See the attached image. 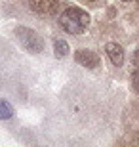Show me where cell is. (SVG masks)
Listing matches in <instances>:
<instances>
[{"instance_id":"8fae6325","label":"cell","mask_w":139,"mask_h":147,"mask_svg":"<svg viewBox=\"0 0 139 147\" xmlns=\"http://www.w3.org/2000/svg\"><path fill=\"white\" fill-rule=\"evenodd\" d=\"M137 2H139V0H137Z\"/></svg>"},{"instance_id":"8992f818","label":"cell","mask_w":139,"mask_h":147,"mask_svg":"<svg viewBox=\"0 0 139 147\" xmlns=\"http://www.w3.org/2000/svg\"><path fill=\"white\" fill-rule=\"evenodd\" d=\"M54 54L59 59L67 57V55H69V44L65 42V40H61V38H55L54 40Z\"/></svg>"},{"instance_id":"30bf717a","label":"cell","mask_w":139,"mask_h":147,"mask_svg":"<svg viewBox=\"0 0 139 147\" xmlns=\"http://www.w3.org/2000/svg\"><path fill=\"white\" fill-rule=\"evenodd\" d=\"M124 2H130V0H124Z\"/></svg>"},{"instance_id":"9c48e42d","label":"cell","mask_w":139,"mask_h":147,"mask_svg":"<svg viewBox=\"0 0 139 147\" xmlns=\"http://www.w3.org/2000/svg\"><path fill=\"white\" fill-rule=\"evenodd\" d=\"M132 63H134V65H139V48L134 50V54H132Z\"/></svg>"},{"instance_id":"ba28073f","label":"cell","mask_w":139,"mask_h":147,"mask_svg":"<svg viewBox=\"0 0 139 147\" xmlns=\"http://www.w3.org/2000/svg\"><path fill=\"white\" fill-rule=\"evenodd\" d=\"M132 88L135 92H139V71H134V75H132Z\"/></svg>"},{"instance_id":"7a4b0ae2","label":"cell","mask_w":139,"mask_h":147,"mask_svg":"<svg viewBox=\"0 0 139 147\" xmlns=\"http://www.w3.org/2000/svg\"><path fill=\"white\" fill-rule=\"evenodd\" d=\"M15 38L19 40L23 48L31 52V54H40L44 52V40L42 36L36 33V31H32L29 27H17L15 29Z\"/></svg>"},{"instance_id":"5b68a950","label":"cell","mask_w":139,"mask_h":147,"mask_svg":"<svg viewBox=\"0 0 139 147\" xmlns=\"http://www.w3.org/2000/svg\"><path fill=\"white\" fill-rule=\"evenodd\" d=\"M105 52H107L109 59L112 61V65H124V59H126V54H124V48L118 42H107L105 44Z\"/></svg>"},{"instance_id":"3957f363","label":"cell","mask_w":139,"mask_h":147,"mask_svg":"<svg viewBox=\"0 0 139 147\" xmlns=\"http://www.w3.org/2000/svg\"><path fill=\"white\" fill-rule=\"evenodd\" d=\"M29 8L38 16H55L59 11V0H29Z\"/></svg>"},{"instance_id":"52a82bcc","label":"cell","mask_w":139,"mask_h":147,"mask_svg":"<svg viewBox=\"0 0 139 147\" xmlns=\"http://www.w3.org/2000/svg\"><path fill=\"white\" fill-rule=\"evenodd\" d=\"M13 117V109L11 105L6 101V99H0V120H6V119H11Z\"/></svg>"},{"instance_id":"277c9868","label":"cell","mask_w":139,"mask_h":147,"mask_svg":"<svg viewBox=\"0 0 139 147\" xmlns=\"http://www.w3.org/2000/svg\"><path fill=\"white\" fill-rule=\"evenodd\" d=\"M75 61L78 65L86 67V69H95L99 65V55L91 50H76L75 52Z\"/></svg>"},{"instance_id":"6da1fadb","label":"cell","mask_w":139,"mask_h":147,"mask_svg":"<svg viewBox=\"0 0 139 147\" xmlns=\"http://www.w3.org/2000/svg\"><path fill=\"white\" fill-rule=\"evenodd\" d=\"M88 25H90V16L86 10H82L78 6H71L59 13V27L69 34L86 33Z\"/></svg>"}]
</instances>
